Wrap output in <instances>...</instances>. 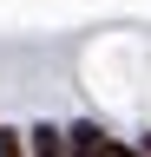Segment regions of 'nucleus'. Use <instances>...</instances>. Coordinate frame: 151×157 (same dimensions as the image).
<instances>
[{
  "mask_svg": "<svg viewBox=\"0 0 151 157\" xmlns=\"http://www.w3.org/2000/svg\"><path fill=\"white\" fill-rule=\"evenodd\" d=\"M66 137H72V144H66L72 157H138V151H125V144H112V137H105L99 124H79V131H66Z\"/></svg>",
  "mask_w": 151,
  "mask_h": 157,
  "instance_id": "nucleus-1",
  "label": "nucleus"
},
{
  "mask_svg": "<svg viewBox=\"0 0 151 157\" xmlns=\"http://www.w3.org/2000/svg\"><path fill=\"white\" fill-rule=\"evenodd\" d=\"M0 157H26L20 151V131H0Z\"/></svg>",
  "mask_w": 151,
  "mask_h": 157,
  "instance_id": "nucleus-3",
  "label": "nucleus"
},
{
  "mask_svg": "<svg viewBox=\"0 0 151 157\" xmlns=\"http://www.w3.org/2000/svg\"><path fill=\"white\" fill-rule=\"evenodd\" d=\"M33 137V157H66V137L53 131V124H40V131H26Z\"/></svg>",
  "mask_w": 151,
  "mask_h": 157,
  "instance_id": "nucleus-2",
  "label": "nucleus"
},
{
  "mask_svg": "<svg viewBox=\"0 0 151 157\" xmlns=\"http://www.w3.org/2000/svg\"><path fill=\"white\" fill-rule=\"evenodd\" d=\"M145 157H151V144H145Z\"/></svg>",
  "mask_w": 151,
  "mask_h": 157,
  "instance_id": "nucleus-4",
  "label": "nucleus"
}]
</instances>
